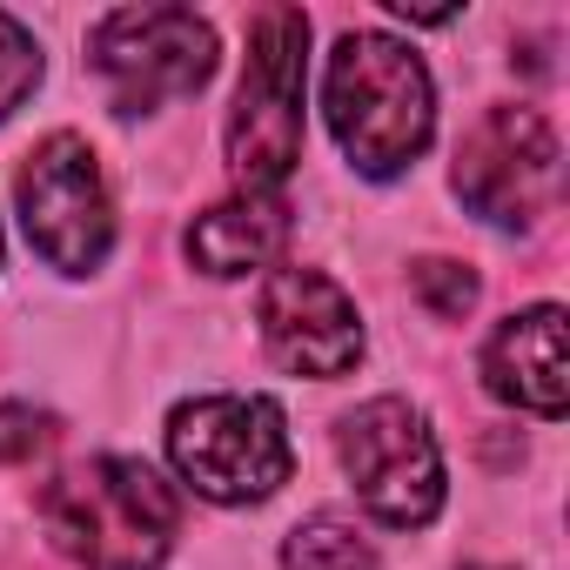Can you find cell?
I'll use <instances>...</instances> for the list:
<instances>
[{
  "mask_svg": "<svg viewBox=\"0 0 570 570\" xmlns=\"http://www.w3.org/2000/svg\"><path fill=\"white\" fill-rule=\"evenodd\" d=\"M168 463L208 503H268L296 470L289 416L275 396H188L168 410Z\"/></svg>",
  "mask_w": 570,
  "mask_h": 570,
  "instance_id": "cell-4",
  "label": "cell"
},
{
  "mask_svg": "<svg viewBox=\"0 0 570 570\" xmlns=\"http://www.w3.org/2000/svg\"><path fill=\"white\" fill-rule=\"evenodd\" d=\"M410 289H416V303H423L430 316L463 323V316L476 309V296H483V282H476L470 262H443V255H430V262L410 268Z\"/></svg>",
  "mask_w": 570,
  "mask_h": 570,
  "instance_id": "cell-13",
  "label": "cell"
},
{
  "mask_svg": "<svg viewBox=\"0 0 570 570\" xmlns=\"http://www.w3.org/2000/svg\"><path fill=\"white\" fill-rule=\"evenodd\" d=\"M14 208L35 242V255L61 275H95L115 248V195L81 135H48L21 175H14Z\"/></svg>",
  "mask_w": 570,
  "mask_h": 570,
  "instance_id": "cell-8",
  "label": "cell"
},
{
  "mask_svg": "<svg viewBox=\"0 0 570 570\" xmlns=\"http://www.w3.org/2000/svg\"><path fill=\"white\" fill-rule=\"evenodd\" d=\"M48 543L88 570H161L181 537L175 483L141 456H88L41 490Z\"/></svg>",
  "mask_w": 570,
  "mask_h": 570,
  "instance_id": "cell-2",
  "label": "cell"
},
{
  "mask_svg": "<svg viewBox=\"0 0 570 570\" xmlns=\"http://www.w3.org/2000/svg\"><path fill=\"white\" fill-rule=\"evenodd\" d=\"M35 88H41V41L14 14H0V121H8Z\"/></svg>",
  "mask_w": 570,
  "mask_h": 570,
  "instance_id": "cell-14",
  "label": "cell"
},
{
  "mask_svg": "<svg viewBox=\"0 0 570 570\" xmlns=\"http://www.w3.org/2000/svg\"><path fill=\"white\" fill-rule=\"evenodd\" d=\"M303 95H309V14L262 8L248 21L242 88L222 128L228 175L242 195H282V181L303 161Z\"/></svg>",
  "mask_w": 570,
  "mask_h": 570,
  "instance_id": "cell-3",
  "label": "cell"
},
{
  "mask_svg": "<svg viewBox=\"0 0 570 570\" xmlns=\"http://www.w3.org/2000/svg\"><path fill=\"white\" fill-rule=\"evenodd\" d=\"M450 188L456 202L490 222V228H543L563 202V148H557V128L523 108V101H503V108H483L476 128L456 141V168H450Z\"/></svg>",
  "mask_w": 570,
  "mask_h": 570,
  "instance_id": "cell-6",
  "label": "cell"
},
{
  "mask_svg": "<svg viewBox=\"0 0 570 570\" xmlns=\"http://www.w3.org/2000/svg\"><path fill=\"white\" fill-rule=\"evenodd\" d=\"M88 68L115 115H155L215 81L222 41L195 8H115L88 35Z\"/></svg>",
  "mask_w": 570,
  "mask_h": 570,
  "instance_id": "cell-5",
  "label": "cell"
},
{
  "mask_svg": "<svg viewBox=\"0 0 570 570\" xmlns=\"http://www.w3.org/2000/svg\"><path fill=\"white\" fill-rule=\"evenodd\" d=\"M323 115L363 181H396L436 135V88L416 48L383 28H350L323 75Z\"/></svg>",
  "mask_w": 570,
  "mask_h": 570,
  "instance_id": "cell-1",
  "label": "cell"
},
{
  "mask_svg": "<svg viewBox=\"0 0 570 570\" xmlns=\"http://www.w3.org/2000/svg\"><path fill=\"white\" fill-rule=\"evenodd\" d=\"M181 248H188V262L202 275H222V282L255 275V268H268L282 248H289V202H282V195H242L235 188L228 202H215V208H202L188 222Z\"/></svg>",
  "mask_w": 570,
  "mask_h": 570,
  "instance_id": "cell-11",
  "label": "cell"
},
{
  "mask_svg": "<svg viewBox=\"0 0 570 570\" xmlns=\"http://www.w3.org/2000/svg\"><path fill=\"white\" fill-rule=\"evenodd\" d=\"M255 323H262V350L289 376L336 383L363 363V316L350 289L330 282L323 268H303V262L275 268L255 296Z\"/></svg>",
  "mask_w": 570,
  "mask_h": 570,
  "instance_id": "cell-9",
  "label": "cell"
},
{
  "mask_svg": "<svg viewBox=\"0 0 570 570\" xmlns=\"http://www.w3.org/2000/svg\"><path fill=\"white\" fill-rule=\"evenodd\" d=\"M483 390L510 410L530 416H563L570 410V363H563V309L530 303L510 323L490 330L483 343Z\"/></svg>",
  "mask_w": 570,
  "mask_h": 570,
  "instance_id": "cell-10",
  "label": "cell"
},
{
  "mask_svg": "<svg viewBox=\"0 0 570 570\" xmlns=\"http://www.w3.org/2000/svg\"><path fill=\"white\" fill-rule=\"evenodd\" d=\"M55 416L35 410V403H0V463H35L48 443H55Z\"/></svg>",
  "mask_w": 570,
  "mask_h": 570,
  "instance_id": "cell-15",
  "label": "cell"
},
{
  "mask_svg": "<svg viewBox=\"0 0 570 570\" xmlns=\"http://www.w3.org/2000/svg\"><path fill=\"white\" fill-rule=\"evenodd\" d=\"M282 570H383L376 543L350 523V517H309L289 530V543H282Z\"/></svg>",
  "mask_w": 570,
  "mask_h": 570,
  "instance_id": "cell-12",
  "label": "cell"
},
{
  "mask_svg": "<svg viewBox=\"0 0 570 570\" xmlns=\"http://www.w3.org/2000/svg\"><path fill=\"white\" fill-rule=\"evenodd\" d=\"M336 456L356 503L390 530H423L443 510V450L410 396H370L336 423Z\"/></svg>",
  "mask_w": 570,
  "mask_h": 570,
  "instance_id": "cell-7",
  "label": "cell"
}]
</instances>
